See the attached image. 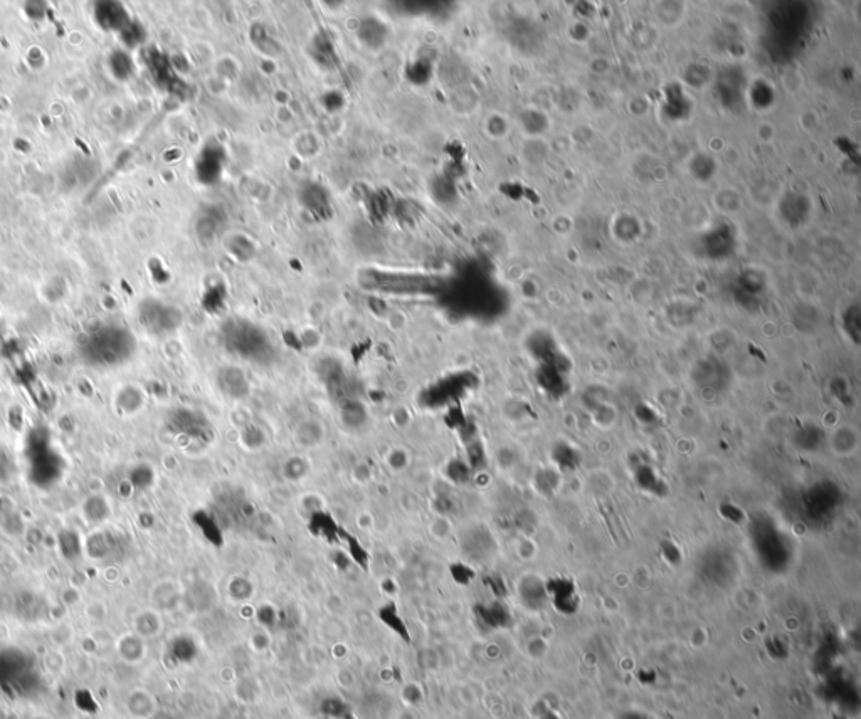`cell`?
<instances>
[{
    "label": "cell",
    "mask_w": 861,
    "mask_h": 719,
    "mask_svg": "<svg viewBox=\"0 0 861 719\" xmlns=\"http://www.w3.org/2000/svg\"><path fill=\"white\" fill-rule=\"evenodd\" d=\"M404 696H406V699H407V701L411 703V704H414V703H419L421 699H422V696H421V691H419V689H417V688H414V685H411V688H407V689H406V694H404Z\"/></svg>",
    "instance_id": "15"
},
{
    "label": "cell",
    "mask_w": 861,
    "mask_h": 719,
    "mask_svg": "<svg viewBox=\"0 0 861 719\" xmlns=\"http://www.w3.org/2000/svg\"><path fill=\"white\" fill-rule=\"evenodd\" d=\"M621 719H648V718H646V716H643V714H637V713H631V714H626V716H624V718H621Z\"/></svg>",
    "instance_id": "18"
},
{
    "label": "cell",
    "mask_w": 861,
    "mask_h": 719,
    "mask_svg": "<svg viewBox=\"0 0 861 719\" xmlns=\"http://www.w3.org/2000/svg\"><path fill=\"white\" fill-rule=\"evenodd\" d=\"M42 663H44V668L47 673L59 675L63 674L66 668H68V659H66L63 649H58V647H52L42 657Z\"/></svg>",
    "instance_id": "10"
},
{
    "label": "cell",
    "mask_w": 861,
    "mask_h": 719,
    "mask_svg": "<svg viewBox=\"0 0 861 719\" xmlns=\"http://www.w3.org/2000/svg\"><path fill=\"white\" fill-rule=\"evenodd\" d=\"M133 630L136 635H140L141 639L149 640L154 639L160 634L161 630V618L160 613L155 610V608H145V610H140L136 613L135 617H133Z\"/></svg>",
    "instance_id": "5"
},
{
    "label": "cell",
    "mask_w": 861,
    "mask_h": 719,
    "mask_svg": "<svg viewBox=\"0 0 861 719\" xmlns=\"http://www.w3.org/2000/svg\"><path fill=\"white\" fill-rule=\"evenodd\" d=\"M169 654L174 659L175 664H190L196 660L199 654V647L192 637L180 635L177 639L172 640Z\"/></svg>",
    "instance_id": "7"
},
{
    "label": "cell",
    "mask_w": 861,
    "mask_h": 719,
    "mask_svg": "<svg viewBox=\"0 0 861 719\" xmlns=\"http://www.w3.org/2000/svg\"><path fill=\"white\" fill-rule=\"evenodd\" d=\"M27 719H54V718H52L51 714H47V713H34V714H31V716L27 718Z\"/></svg>",
    "instance_id": "17"
},
{
    "label": "cell",
    "mask_w": 861,
    "mask_h": 719,
    "mask_svg": "<svg viewBox=\"0 0 861 719\" xmlns=\"http://www.w3.org/2000/svg\"><path fill=\"white\" fill-rule=\"evenodd\" d=\"M379 617H380V620H382L385 625L391 628L392 632H396V634L401 637L404 642H411V635H409L406 623H404L402 618L399 617L397 607L394 605V603H387V605H384L382 608H380Z\"/></svg>",
    "instance_id": "9"
},
{
    "label": "cell",
    "mask_w": 861,
    "mask_h": 719,
    "mask_svg": "<svg viewBox=\"0 0 861 719\" xmlns=\"http://www.w3.org/2000/svg\"><path fill=\"white\" fill-rule=\"evenodd\" d=\"M125 709L133 719H154L156 714V703L146 689L135 688L126 694Z\"/></svg>",
    "instance_id": "3"
},
{
    "label": "cell",
    "mask_w": 861,
    "mask_h": 719,
    "mask_svg": "<svg viewBox=\"0 0 861 719\" xmlns=\"http://www.w3.org/2000/svg\"><path fill=\"white\" fill-rule=\"evenodd\" d=\"M108 612V605L99 598L91 600V602H88L86 607H84V615L93 623H103L106 620Z\"/></svg>",
    "instance_id": "12"
},
{
    "label": "cell",
    "mask_w": 861,
    "mask_h": 719,
    "mask_svg": "<svg viewBox=\"0 0 861 719\" xmlns=\"http://www.w3.org/2000/svg\"><path fill=\"white\" fill-rule=\"evenodd\" d=\"M96 19L104 29H126L128 27V16L123 6L118 4H101L96 9Z\"/></svg>",
    "instance_id": "6"
},
{
    "label": "cell",
    "mask_w": 861,
    "mask_h": 719,
    "mask_svg": "<svg viewBox=\"0 0 861 719\" xmlns=\"http://www.w3.org/2000/svg\"><path fill=\"white\" fill-rule=\"evenodd\" d=\"M482 617L484 622H488L489 625H493V627L507 625V622H508V612L502 605H493V607L484 608V610L482 612Z\"/></svg>",
    "instance_id": "13"
},
{
    "label": "cell",
    "mask_w": 861,
    "mask_h": 719,
    "mask_svg": "<svg viewBox=\"0 0 861 719\" xmlns=\"http://www.w3.org/2000/svg\"><path fill=\"white\" fill-rule=\"evenodd\" d=\"M320 713L327 719H354L349 703L339 696L323 698L320 703Z\"/></svg>",
    "instance_id": "8"
},
{
    "label": "cell",
    "mask_w": 861,
    "mask_h": 719,
    "mask_svg": "<svg viewBox=\"0 0 861 719\" xmlns=\"http://www.w3.org/2000/svg\"><path fill=\"white\" fill-rule=\"evenodd\" d=\"M639 680H641V683H643V684H646V683L651 684V683H655V680H656V674H655V673H650V674H639Z\"/></svg>",
    "instance_id": "16"
},
{
    "label": "cell",
    "mask_w": 861,
    "mask_h": 719,
    "mask_svg": "<svg viewBox=\"0 0 861 719\" xmlns=\"http://www.w3.org/2000/svg\"><path fill=\"white\" fill-rule=\"evenodd\" d=\"M61 602L64 607H74L81 602V592L78 587H66L61 593Z\"/></svg>",
    "instance_id": "14"
},
{
    "label": "cell",
    "mask_w": 861,
    "mask_h": 719,
    "mask_svg": "<svg viewBox=\"0 0 861 719\" xmlns=\"http://www.w3.org/2000/svg\"><path fill=\"white\" fill-rule=\"evenodd\" d=\"M74 628L71 623L68 622H59L56 623L54 628L51 630V640L54 647H58V649H63V647L69 645L71 642L74 640Z\"/></svg>",
    "instance_id": "11"
},
{
    "label": "cell",
    "mask_w": 861,
    "mask_h": 719,
    "mask_svg": "<svg viewBox=\"0 0 861 719\" xmlns=\"http://www.w3.org/2000/svg\"><path fill=\"white\" fill-rule=\"evenodd\" d=\"M360 279L369 288L384 289L385 293H427L436 286V279L429 276L389 274L375 271H367L360 276Z\"/></svg>",
    "instance_id": "1"
},
{
    "label": "cell",
    "mask_w": 861,
    "mask_h": 719,
    "mask_svg": "<svg viewBox=\"0 0 861 719\" xmlns=\"http://www.w3.org/2000/svg\"><path fill=\"white\" fill-rule=\"evenodd\" d=\"M115 650L125 664H140L146 654V640L135 632H126L115 640Z\"/></svg>",
    "instance_id": "4"
},
{
    "label": "cell",
    "mask_w": 861,
    "mask_h": 719,
    "mask_svg": "<svg viewBox=\"0 0 861 719\" xmlns=\"http://www.w3.org/2000/svg\"><path fill=\"white\" fill-rule=\"evenodd\" d=\"M227 340H229V346L236 350V353L251 356V358L264 355L266 346H268L263 333L251 325H246V323L244 325L236 323L232 330H229Z\"/></svg>",
    "instance_id": "2"
}]
</instances>
